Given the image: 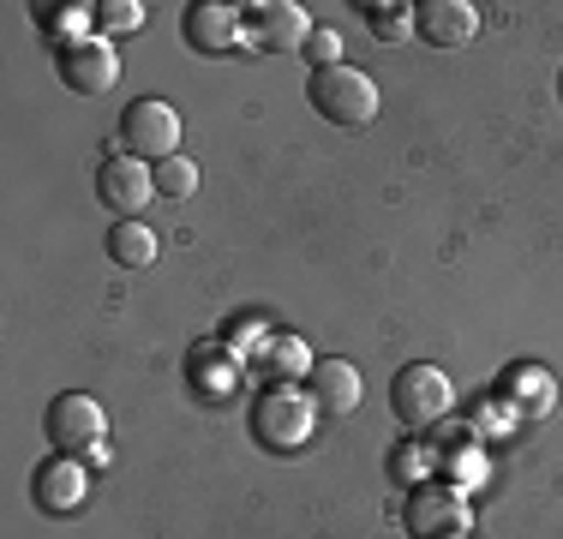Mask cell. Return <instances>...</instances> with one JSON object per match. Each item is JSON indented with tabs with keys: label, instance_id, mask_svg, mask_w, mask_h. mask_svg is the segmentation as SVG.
<instances>
[{
	"label": "cell",
	"instance_id": "44dd1931",
	"mask_svg": "<svg viewBox=\"0 0 563 539\" xmlns=\"http://www.w3.org/2000/svg\"><path fill=\"white\" fill-rule=\"evenodd\" d=\"M432 468H438V450H426V443H401L390 455V474L401 485H432Z\"/></svg>",
	"mask_w": 563,
	"mask_h": 539
},
{
	"label": "cell",
	"instance_id": "6da1fadb",
	"mask_svg": "<svg viewBox=\"0 0 563 539\" xmlns=\"http://www.w3.org/2000/svg\"><path fill=\"white\" fill-rule=\"evenodd\" d=\"M318 426V402L306 384H264L258 396H252V438L264 443V450L288 455L300 450L306 438H312Z\"/></svg>",
	"mask_w": 563,
	"mask_h": 539
},
{
	"label": "cell",
	"instance_id": "d6986e66",
	"mask_svg": "<svg viewBox=\"0 0 563 539\" xmlns=\"http://www.w3.org/2000/svg\"><path fill=\"white\" fill-rule=\"evenodd\" d=\"M366 24L378 43H408L413 36V7L408 0H378V7H366Z\"/></svg>",
	"mask_w": 563,
	"mask_h": 539
},
{
	"label": "cell",
	"instance_id": "4fadbf2b",
	"mask_svg": "<svg viewBox=\"0 0 563 539\" xmlns=\"http://www.w3.org/2000/svg\"><path fill=\"white\" fill-rule=\"evenodd\" d=\"M60 78L66 90H78V97H102V90L120 78V61H114V43H102V36H85V43L60 48Z\"/></svg>",
	"mask_w": 563,
	"mask_h": 539
},
{
	"label": "cell",
	"instance_id": "8992f818",
	"mask_svg": "<svg viewBox=\"0 0 563 539\" xmlns=\"http://www.w3.org/2000/svg\"><path fill=\"white\" fill-rule=\"evenodd\" d=\"M408 528H413V539H462L467 528H474V504H467V492H462V485H450V480L413 485Z\"/></svg>",
	"mask_w": 563,
	"mask_h": 539
},
{
	"label": "cell",
	"instance_id": "ffe728a7",
	"mask_svg": "<svg viewBox=\"0 0 563 539\" xmlns=\"http://www.w3.org/2000/svg\"><path fill=\"white\" fill-rule=\"evenodd\" d=\"M156 193L174 198V205H186V198L198 193V162H192V156H168V162H156Z\"/></svg>",
	"mask_w": 563,
	"mask_h": 539
},
{
	"label": "cell",
	"instance_id": "5bb4252c",
	"mask_svg": "<svg viewBox=\"0 0 563 539\" xmlns=\"http://www.w3.org/2000/svg\"><path fill=\"white\" fill-rule=\"evenodd\" d=\"M306 389H312V402H318V414H354L360 408V396H366V384H360V366L354 360H318L312 377H306Z\"/></svg>",
	"mask_w": 563,
	"mask_h": 539
},
{
	"label": "cell",
	"instance_id": "2e32d148",
	"mask_svg": "<svg viewBox=\"0 0 563 539\" xmlns=\"http://www.w3.org/2000/svg\"><path fill=\"white\" fill-rule=\"evenodd\" d=\"M186 377L205 402H222L240 384V354H228V342H198L192 360H186Z\"/></svg>",
	"mask_w": 563,
	"mask_h": 539
},
{
	"label": "cell",
	"instance_id": "3957f363",
	"mask_svg": "<svg viewBox=\"0 0 563 539\" xmlns=\"http://www.w3.org/2000/svg\"><path fill=\"white\" fill-rule=\"evenodd\" d=\"M306 97H312V108L324 120H336V127H372L378 120V108H384V97H378V85H372L360 66H330V73H312L306 78Z\"/></svg>",
	"mask_w": 563,
	"mask_h": 539
},
{
	"label": "cell",
	"instance_id": "9a60e30c",
	"mask_svg": "<svg viewBox=\"0 0 563 539\" xmlns=\"http://www.w3.org/2000/svg\"><path fill=\"white\" fill-rule=\"evenodd\" d=\"M252 360L271 372V384H300V377H312V366H318V354L306 348L300 330H271V336H264V348H258Z\"/></svg>",
	"mask_w": 563,
	"mask_h": 539
},
{
	"label": "cell",
	"instance_id": "8fae6325",
	"mask_svg": "<svg viewBox=\"0 0 563 539\" xmlns=\"http://www.w3.org/2000/svg\"><path fill=\"white\" fill-rule=\"evenodd\" d=\"M413 36L432 48H467L479 36V7L474 0H420L413 7Z\"/></svg>",
	"mask_w": 563,
	"mask_h": 539
},
{
	"label": "cell",
	"instance_id": "52a82bcc",
	"mask_svg": "<svg viewBox=\"0 0 563 539\" xmlns=\"http://www.w3.org/2000/svg\"><path fill=\"white\" fill-rule=\"evenodd\" d=\"M312 31L318 24L300 0H258V7H246V48H258V54H300Z\"/></svg>",
	"mask_w": 563,
	"mask_h": 539
},
{
	"label": "cell",
	"instance_id": "7402d4cb",
	"mask_svg": "<svg viewBox=\"0 0 563 539\" xmlns=\"http://www.w3.org/2000/svg\"><path fill=\"white\" fill-rule=\"evenodd\" d=\"M97 31H109V36L144 31V0H102V7H97Z\"/></svg>",
	"mask_w": 563,
	"mask_h": 539
},
{
	"label": "cell",
	"instance_id": "9c48e42d",
	"mask_svg": "<svg viewBox=\"0 0 563 539\" xmlns=\"http://www.w3.org/2000/svg\"><path fill=\"white\" fill-rule=\"evenodd\" d=\"M31 497H36V509H48V516H73V509H85V497H90L85 462H78V455H48V462H36Z\"/></svg>",
	"mask_w": 563,
	"mask_h": 539
},
{
	"label": "cell",
	"instance_id": "7c38bea8",
	"mask_svg": "<svg viewBox=\"0 0 563 539\" xmlns=\"http://www.w3.org/2000/svg\"><path fill=\"white\" fill-rule=\"evenodd\" d=\"M186 43L198 54H234L246 43V7H228V0H198V7H186Z\"/></svg>",
	"mask_w": 563,
	"mask_h": 539
},
{
	"label": "cell",
	"instance_id": "cb8c5ba5",
	"mask_svg": "<svg viewBox=\"0 0 563 539\" xmlns=\"http://www.w3.org/2000/svg\"><path fill=\"white\" fill-rule=\"evenodd\" d=\"M504 426H516V414H509V408H504V402H498V396H492V408H486V414H479V426H474V431H479V438H492V431H504Z\"/></svg>",
	"mask_w": 563,
	"mask_h": 539
},
{
	"label": "cell",
	"instance_id": "e0dca14e",
	"mask_svg": "<svg viewBox=\"0 0 563 539\" xmlns=\"http://www.w3.org/2000/svg\"><path fill=\"white\" fill-rule=\"evenodd\" d=\"M156 252H163V240L151 234V228L132 216V222H114V234H109V258L114 264H126V270H151L156 264Z\"/></svg>",
	"mask_w": 563,
	"mask_h": 539
},
{
	"label": "cell",
	"instance_id": "5b68a950",
	"mask_svg": "<svg viewBox=\"0 0 563 539\" xmlns=\"http://www.w3.org/2000/svg\"><path fill=\"white\" fill-rule=\"evenodd\" d=\"M102 438H109V414H102L97 396L66 389V396L48 402V443H55V455H97Z\"/></svg>",
	"mask_w": 563,
	"mask_h": 539
},
{
	"label": "cell",
	"instance_id": "ac0fdd59",
	"mask_svg": "<svg viewBox=\"0 0 563 539\" xmlns=\"http://www.w3.org/2000/svg\"><path fill=\"white\" fill-rule=\"evenodd\" d=\"M43 31H48L55 48H73V43H85V36L97 31V7H55L43 19Z\"/></svg>",
	"mask_w": 563,
	"mask_h": 539
},
{
	"label": "cell",
	"instance_id": "603a6c76",
	"mask_svg": "<svg viewBox=\"0 0 563 539\" xmlns=\"http://www.w3.org/2000/svg\"><path fill=\"white\" fill-rule=\"evenodd\" d=\"M300 54L312 61V73H330V66H342V31H330V24H324V31H312Z\"/></svg>",
	"mask_w": 563,
	"mask_h": 539
},
{
	"label": "cell",
	"instance_id": "277c9868",
	"mask_svg": "<svg viewBox=\"0 0 563 539\" xmlns=\"http://www.w3.org/2000/svg\"><path fill=\"white\" fill-rule=\"evenodd\" d=\"M120 139H126V156H139V162H168V156H180V108L163 102V97H139L120 114Z\"/></svg>",
	"mask_w": 563,
	"mask_h": 539
},
{
	"label": "cell",
	"instance_id": "30bf717a",
	"mask_svg": "<svg viewBox=\"0 0 563 539\" xmlns=\"http://www.w3.org/2000/svg\"><path fill=\"white\" fill-rule=\"evenodd\" d=\"M498 402L516 420H545L558 408V377L545 366H533V360H516V366L498 372Z\"/></svg>",
	"mask_w": 563,
	"mask_h": 539
},
{
	"label": "cell",
	"instance_id": "ba28073f",
	"mask_svg": "<svg viewBox=\"0 0 563 539\" xmlns=\"http://www.w3.org/2000/svg\"><path fill=\"white\" fill-rule=\"evenodd\" d=\"M97 198L120 216V222H132V216L156 198V168L139 156H109L97 168Z\"/></svg>",
	"mask_w": 563,
	"mask_h": 539
},
{
	"label": "cell",
	"instance_id": "7a4b0ae2",
	"mask_svg": "<svg viewBox=\"0 0 563 539\" xmlns=\"http://www.w3.org/2000/svg\"><path fill=\"white\" fill-rule=\"evenodd\" d=\"M390 408H396V420L408 426V431H432L438 420H450V408H455L450 372L432 366V360H413V366H401L396 384H390Z\"/></svg>",
	"mask_w": 563,
	"mask_h": 539
}]
</instances>
